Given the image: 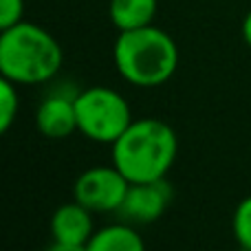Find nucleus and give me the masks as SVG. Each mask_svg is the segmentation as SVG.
I'll list each match as a JSON object with an SVG mask.
<instances>
[{"mask_svg":"<svg viewBox=\"0 0 251 251\" xmlns=\"http://www.w3.org/2000/svg\"><path fill=\"white\" fill-rule=\"evenodd\" d=\"M18 84L11 79H0V132H9L20 110V95H18Z\"/></svg>","mask_w":251,"mask_h":251,"instance_id":"nucleus-11","label":"nucleus"},{"mask_svg":"<svg viewBox=\"0 0 251 251\" xmlns=\"http://www.w3.org/2000/svg\"><path fill=\"white\" fill-rule=\"evenodd\" d=\"M75 110L77 132L95 143L113 146L134 122L126 97L110 86H91L75 93Z\"/></svg>","mask_w":251,"mask_h":251,"instance_id":"nucleus-4","label":"nucleus"},{"mask_svg":"<svg viewBox=\"0 0 251 251\" xmlns=\"http://www.w3.org/2000/svg\"><path fill=\"white\" fill-rule=\"evenodd\" d=\"M44 251H86V247H79V245H66V243H55L53 240Z\"/></svg>","mask_w":251,"mask_h":251,"instance_id":"nucleus-14","label":"nucleus"},{"mask_svg":"<svg viewBox=\"0 0 251 251\" xmlns=\"http://www.w3.org/2000/svg\"><path fill=\"white\" fill-rule=\"evenodd\" d=\"M86 251H146V243L137 227L122 221L95 229L86 243Z\"/></svg>","mask_w":251,"mask_h":251,"instance_id":"nucleus-9","label":"nucleus"},{"mask_svg":"<svg viewBox=\"0 0 251 251\" xmlns=\"http://www.w3.org/2000/svg\"><path fill=\"white\" fill-rule=\"evenodd\" d=\"M240 33H243L245 44H247V47L251 49V11H247V16H245L243 26H240Z\"/></svg>","mask_w":251,"mask_h":251,"instance_id":"nucleus-15","label":"nucleus"},{"mask_svg":"<svg viewBox=\"0 0 251 251\" xmlns=\"http://www.w3.org/2000/svg\"><path fill=\"white\" fill-rule=\"evenodd\" d=\"M170 201H172V187H170L168 178L130 183L124 205L117 214L130 225H150L163 216Z\"/></svg>","mask_w":251,"mask_h":251,"instance_id":"nucleus-6","label":"nucleus"},{"mask_svg":"<svg viewBox=\"0 0 251 251\" xmlns=\"http://www.w3.org/2000/svg\"><path fill=\"white\" fill-rule=\"evenodd\" d=\"M49 227H51V236L55 243L79 245V247H86L91 236L95 234L93 212L75 199L73 203H64L53 212Z\"/></svg>","mask_w":251,"mask_h":251,"instance_id":"nucleus-8","label":"nucleus"},{"mask_svg":"<svg viewBox=\"0 0 251 251\" xmlns=\"http://www.w3.org/2000/svg\"><path fill=\"white\" fill-rule=\"evenodd\" d=\"M159 0H110L108 16L117 31L141 29L154 22Z\"/></svg>","mask_w":251,"mask_h":251,"instance_id":"nucleus-10","label":"nucleus"},{"mask_svg":"<svg viewBox=\"0 0 251 251\" xmlns=\"http://www.w3.org/2000/svg\"><path fill=\"white\" fill-rule=\"evenodd\" d=\"M62 62L60 42L44 26L22 20L0 31V73L18 86L51 82Z\"/></svg>","mask_w":251,"mask_h":251,"instance_id":"nucleus-3","label":"nucleus"},{"mask_svg":"<svg viewBox=\"0 0 251 251\" xmlns=\"http://www.w3.org/2000/svg\"><path fill=\"white\" fill-rule=\"evenodd\" d=\"M117 73L137 88H156L174 77L178 69V47L168 31L154 25L119 31L113 47Z\"/></svg>","mask_w":251,"mask_h":251,"instance_id":"nucleus-2","label":"nucleus"},{"mask_svg":"<svg viewBox=\"0 0 251 251\" xmlns=\"http://www.w3.org/2000/svg\"><path fill=\"white\" fill-rule=\"evenodd\" d=\"M110 148V163L130 183H148L168 176L178 154V139L170 124L141 117L134 119Z\"/></svg>","mask_w":251,"mask_h":251,"instance_id":"nucleus-1","label":"nucleus"},{"mask_svg":"<svg viewBox=\"0 0 251 251\" xmlns=\"http://www.w3.org/2000/svg\"><path fill=\"white\" fill-rule=\"evenodd\" d=\"M25 20V0H0V31Z\"/></svg>","mask_w":251,"mask_h":251,"instance_id":"nucleus-13","label":"nucleus"},{"mask_svg":"<svg viewBox=\"0 0 251 251\" xmlns=\"http://www.w3.org/2000/svg\"><path fill=\"white\" fill-rule=\"evenodd\" d=\"M35 126L40 134L47 139H66L77 132V110H75V95L53 93L44 97L35 113Z\"/></svg>","mask_w":251,"mask_h":251,"instance_id":"nucleus-7","label":"nucleus"},{"mask_svg":"<svg viewBox=\"0 0 251 251\" xmlns=\"http://www.w3.org/2000/svg\"><path fill=\"white\" fill-rule=\"evenodd\" d=\"M231 231H234V238L240 245V249L251 251V194L236 205L234 218H231Z\"/></svg>","mask_w":251,"mask_h":251,"instance_id":"nucleus-12","label":"nucleus"},{"mask_svg":"<svg viewBox=\"0 0 251 251\" xmlns=\"http://www.w3.org/2000/svg\"><path fill=\"white\" fill-rule=\"evenodd\" d=\"M130 181L110 165H93L84 170L73 185V199L93 214H117L128 194Z\"/></svg>","mask_w":251,"mask_h":251,"instance_id":"nucleus-5","label":"nucleus"}]
</instances>
